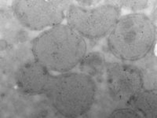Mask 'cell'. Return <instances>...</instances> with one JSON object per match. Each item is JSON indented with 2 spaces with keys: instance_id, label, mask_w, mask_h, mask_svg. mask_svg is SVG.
<instances>
[{
  "instance_id": "277c9868",
  "label": "cell",
  "mask_w": 157,
  "mask_h": 118,
  "mask_svg": "<svg viewBox=\"0 0 157 118\" xmlns=\"http://www.w3.org/2000/svg\"><path fill=\"white\" fill-rule=\"evenodd\" d=\"M120 17L121 7L117 4L104 3L94 7L71 4L65 18L67 25L82 37L99 39L109 34Z\"/></svg>"
},
{
  "instance_id": "6da1fadb",
  "label": "cell",
  "mask_w": 157,
  "mask_h": 118,
  "mask_svg": "<svg viewBox=\"0 0 157 118\" xmlns=\"http://www.w3.org/2000/svg\"><path fill=\"white\" fill-rule=\"evenodd\" d=\"M87 50L85 38L68 25L47 29L32 41L35 60L50 72L68 73L82 61Z\"/></svg>"
},
{
  "instance_id": "9c48e42d",
  "label": "cell",
  "mask_w": 157,
  "mask_h": 118,
  "mask_svg": "<svg viewBox=\"0 0 157 118\" xmlns=\"http://www.w3.org/2000/svg\"><path fill=\"white\" fill-rule=\"evenodd\" d=\"M105 68V65L103 56L98 52H93L86 56L85 55L82 60V72L91 77L101 73Z\"/></svg>"
},
{
  "instance_id": "7a4b0ae2",
  "label": "cell",
  "mask_w": 157,
  "mask_h": 118,
  "mask_svg": "<svg viewBox=\"0 0 157 118\" xmlns=\"http://www.w3.org/2000/svg\"><path fill=\"white\" fill-rule=\"evenodd\" d=\"M156 40V28L147 15L134 13L121 16L108 35L111 53L122 61H135L146 57Z\"/></svg>"
},
{
  "instance_id": "3957f363",
  "label": "cell",
  "mask_w": 157,
  "mask_h": 118,
  "mask_svg": "<svg viewBox=\"0 0 157 118\" xmlns=\"http://www.w3.org/2000/svg\"><path fill=\"white\" fill-rule=\"evenodd\" d=\"M96 94V83L91 76L82 72H68L55 76L47 95L62 116L78 117L90 109Z\"/></svg>"
},
{
  "instance_id": "8992f818",
  "label": "cell",
  "mask_w": 157,
  "mask_h": 118,
  "mask_svg": "<svg viewBox=\"0 0 157 118\" xmlns=\"http://www.w3.org/2000/svg\"><path fill=\"white\" fill-rule=\"evenodd\" d=\"M105 73L108 92L115 102L130 103L144 89V75L133 65L109 63L105 65Z\"/></svg>"
},
{
  "instance_id": "ba28073f",
  "label": "cell",
  "mask_w": 157,
  "mask_h": 118,
  "mask_svg": "<svg viewBox=\"0 0 157 118\" xmlns=\"http://www.w3.org/2000/svg\"><path fill=\"white\" fill-rule=\"evenodd\" d=\"M141 116L155 117L156 115L157 98L155 90L143 89L129 103Z\"/></svg>"
},
{
  "instance_id": "5b68a950",
  "label": "cell",
  "mask_w": 157,
  "mask_h": 118,
  "mask_svg": "<svg viewBox=\"0 0 157 118\" xmlns=\"http://www.w3.org/2000/svg\"><path fill=\"white\" fill-rule=\"evenodd\" d=\"M71 5L66 1L17 0L12 8L18 22L32 31H41L61 24Z\"/></svg>"
},
{
  "instance_id": "30bf717a",
  "label": "cell",
  "mask_w": 157,
  "mask_h": 118,
  "mask_svg": "<svg viewBox=\"0 0 157 118\" xmlns=\"http://www.w3.org/2000/svg\"><path fill=\"white\" fill-rule=\"evenodd\" d=\"M110 117L120 118V117H141V115L134 109H118L114 110L110 114Z\"/></svg>"
},
{
  "instance_id": "52a82bcc",
  "label": "cell",
  "mask_w": 157,
  "mask_h": 118,
  "mask_svg": "<svg viewBox=\"0 0 157 118\" xmlns=\"http://www.w3.org/2000/svg\"><path fill=\"white\" fill-rule=\"evenodd\" d=\"M54 78L55 76L36 60L22 65L15 76L19 89L28 95H47Z\"/></svg>"
}]
</instances>
